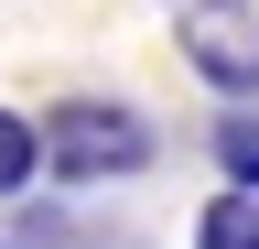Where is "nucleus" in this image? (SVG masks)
Wrapping results in <instances>:
<instances>
[{"mask_svg": "<svg viewBox=\"0 0 259 249\" xmlns=\"http://www.w3.org/2000/svg\"><path fill=\"white\" fill-rule=\"evenodd\" d=\"M151 119L141 109H119V98H65L54 119H44V163L54 173H76V184H97V173H141L151 163Z\"/></svg>", "mask_w": 259, "mask_h": 249, "instance_id": "obj_1", "label": "nucleus"}, {"mask_svg": "<svg viewBox=\"0 0 259 249\" xmlns=\"http://www.w3.org/2000/svg\"><path fill=\"white\" fill-rule=\"evenodd\" d=\"M194 76L227 87V98H259V0H173Z\"/></svg>", "mask_w": 259, "mask_h": 249, "instance_id": "obj_2", "label": "nucleus"}, {"mask_svg": "<svg viewBox=\"0 0 259 249\" xmlns=\"http://www.w3.org/2000/svg\"><path fill=\"white\" fill-rule=\"evenodd\" d=\"M194 249H259V195H248V184L194 217Z\"/></svg>", "mask_w": 259, "mask_h": 249, "instance_id": "obj_3", "label": "nucleus"}, {"mask_svg": "<svg viewBox=\"0 0 259 249\" xmlns=\"http://www.w3.org/2000/svg\"><path fill=\"white\" fill-rule=\"evenodd\" d=\"M32 163H44V130L0 109V195H22V184H32Z\"/></svg>", "mask_w": 259, "mask_h": 249, "instance_id": "obj_4", "label": "nucleus"}, {"mask_svg": "<svg viewBox=\"0 0 259 249\" xmlns=\"http://www.w3.org/2000/svg\"><path fill=\"white\" fill-rule=\"evenodd\" d=\"M216 163L259 195V109H238V119H216Z\"/></svg>", "mask_w": 259, "mask_h": 249, "instance_id": "obj_5", "label": "nucleus"}, {"mask_svg": "<svg viewBox=\"0 0 259 249\" xmlns=\"http://www.w3.org/2000/svg\"><path fill=\"white\" fill-rule=\"evenodd\" d=\"M22 238H32V249H87V228H76V217H54V206L22 217ZM97 249H130V238H97Z\"/></svg>", "mask_w": 259, "mask_h": 249, "instance_id": "obj_6", "label": "nucleus"}]
</instances>
